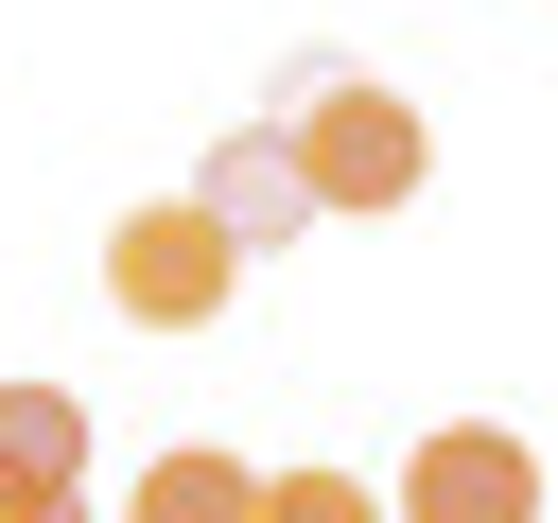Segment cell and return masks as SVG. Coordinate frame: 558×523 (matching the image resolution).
Listing matches in <instances>:
<instances>
[{"label":"cell","instance_id":"cell-6","mask_svg":"<svg viewBox=\"0 0 558 523\" xmlns=\"http://www.w3.org/2000/svg\"><path fill=\"white\" fill-rule=\"evenodd\" d=\"M140 506H174V523H227V506H262V471H244V453H157V471H140Z\"/></svg>","mask_w":558,"mask_h":523},{"label":"cell","instance_id":"cell-2","mask_svg":"<svg viewBox=\"0 0 558 523\" xmlns=\"http://www.w3.org/2000/svg\"><path fill=\"white\" fill-rule=\"evenodd\" d=\"M227 296H244V244L209 227V192H157V209L105 227V314L122 331H209Z\"/></svg>","mask_w":558,"mask_h":523},{"label":"cell","instance_id":"cell-3","mask_svg":"<svg viewBox=\"0 0 558 523\" xmlns=\"http://www.w3.org/2000/svg\"><path fill=\"white\" fill-rule=\"evenodd\" d=\"M192 192H209V227H227L244 262H279V244L314 227V174H296V139H279V122H227V139L192 157Z\"/></svg>","mask_w":558,"mask_h":523},{"label":"cell","instance_id":"cell-7","mask_svg":"<svg viewBox=\"0 0 558 523\" xmlns=\"http://www.w3.org/2000/svg\"><path fill=\"white\" fill-rule=\"evenodd\" d=\"M262 506H279V523H366V488H349V471H279Z\"/></svg>","mask_w":558,"mask_h":523},{"label":"cell","instance_id":"cell-1","mask_svg":"<svg viewBox=\"0 0 558 523\" xmlns=\"http://www.w3.org/2000/svg\"><path fill=\"white\" fill-rule=\"evenodd\" d=\"M262 122L296 139V174H314V209H418V174H436V139H418V105H401L384 70H349V52H279V87H262Z\"/></svg>","mask_w":558,"mask_h":523},{"label":"cell","instance_id":"cell-4","mask_svg":"<svg viewBox=\"0 0 558 523\" xmlns=\"http://www.w3.org/2000/svg\"><path fill=\"white\" fill-rule=\"evenodd\" d=\"M401 506H418V523H541V453L488 436V418H471V436H418V453H401Z\"/></svg>","mask_w":558,"mask_h":523},{"label":"cell","instance_id":"cell-5","mask_svg":"<svg viewBox=\"0 0 558 523\" xmlns=\"http://www.w3.org/2000/svg\"><path fill=\"white\" fill-rule=\"evenodd\" d=\"M87 506V418L70 384H0V523H70Z\"/></svg>","mask_w":558,"mask_h":523}]
</instances>
